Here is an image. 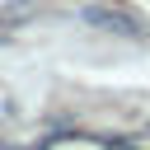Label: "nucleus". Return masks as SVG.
Returning <instances> with one entry per match:
<instances>
[{
  "instance_id": "obj_1",
  "label": "nucleus",
  "mask_w": 150,
  "mask_h": 150,
  "mask_svg": "<svg viewBox=\"0 0 150 150\" xmlns=\"http://www.w3.org/2000/svg\"><path fill=\"white\" fill-rule=\"evenodd\" d=\"M80 19L89 28H103V33H117V38H141V19L127 14V9H108V5H89L80 9Z\"/></svg>"
},
{
  "instance_id": "obj_2",
  "label": "nucleus",
  "mask_w": 150,
  "mask_h": 150,
  "mask_svg": "<svg viewBox=\"0 0 150 150\" xmlns=\"http://www.w3.org/2000/svg\"><path fill=\"white\" fill-rule=\"evenodd\" d=\"M0 42H5V38H0Z\"/></svg>"
}]
</instances>
